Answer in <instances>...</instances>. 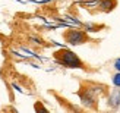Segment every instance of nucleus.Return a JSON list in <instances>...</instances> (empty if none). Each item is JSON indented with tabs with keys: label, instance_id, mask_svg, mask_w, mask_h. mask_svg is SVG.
I'll return each mask as SVG.
<instances>
[{
	"label": "nucleus",
	"instance_id": "obj_7",
	"mask_svg": "<svg viewBox=\"0 0 120 113\" xmlns=\"http://www.w3.org/2000/svg\"><path fill=\"white\" fill-rule=\"evenodd\" d=\"M35 110H37V112H40V110H43V112H49V110H47V109H45V107H44V106L41 104L40 101L35 103Z\"/></svg>",
	"mask_w": 120,
	"mask_h": 113
},
{
	"label": "nucleus",
	"instance_id": "obj_2",
	"mask_svg": "<svg viewBox=\"0 0 120 113\" xmlns=\"http://www.w3.org/2000/svg\"><path fill=\"white\" fill-rule=\"evenodd\" d=\"M63 38L70 46H81L88 41V34H86V31H82V29L70 28L69 31H66L63 34Z\"/></svg>",
	"mask_w": 120,
	"mask_h": 113
},
{
	"label": "nucleus",
	"instance_id": "obj_3",
	"mask_svg": "<svg viewBox=\"0 0 120 113\" xmlns=\"http://www.w3.org/2000/svg\"><path fill=\"white\" fill-rule=\"evenodd\" d=\"M79 97H81V103L85 106V107H89V109L97 107V97H95V93L91 88L79 91Z\"/></svg>",
	"mask_w": 120,
	"mask_h": 113
},
{
	"label": "nucleus",
	"instance_id": "obj_9",
	"mask_svg": "<svg viewBox=\"0 0 120 113\" xmlns=\"http://www.w3.org/2000/svg\"><path fill=\"white\" fill-rule=\"evenodd\" d=\"M85 2H91L92 3V2H100V0H85Z\"/></svg>",
	"mask_w": 120,
	"mask_h": 113
},
{
	"label": "nucleus",
	"instance_id": "obj_4",
	"mask_svg": "<svg viewBox=\"0 0 120 113\" xmlns=\"http://www.w3.org/2000/svg\"><path fill=\"white\" fill-rule=\"evenodd\" d=\"M117 6V0H100L98 2V8L101 12H105V13H109V12L114 10Z\"/></svg>",
	"mask_w": 120,
	"mask_h": 113
},
{
	"label": "nucleus",
	"instance_id": "obj_8",
	"mask_svg": "<svg viewBox=\"0 0 120 113\" xmlns=\"http://www.w3.org/2000/svg\"><path fill=\"white\" fill-rule=\"evenodd\" d=\"M113 66H114V69L117 70V72H120V59H116V60H114V65H113Z\"/></svg>",
	"mask_w": 120,
	"mask_h": 113
},
{
	"label": "nucleus",
	"instance_id": "obj_1",
	"mask_svg": "<svg viewBox=\"0 0 120 113\" xmlns=\"http://www.w3.org/2000/svg\"><path fill=\"white\" fill-rule=\"evenodd\" d=\"M53 57H54V60L62 65V66L64 68H70V69H83V62L81 60L79 57H78L76 53H73L72 50L69 49H60L57 51H54V55H53Z\"/></svg>",
	"mask_w": 120,
	"mask_h": 113
},
{
	"label": "nucleus",
	"instance_id": "obj_6",
	"mask_svg": "<svg viewBox=\"0 0 120 113\" xmlns=\"http://www.w3.org/2000/svg\"><path fill=\"white\" fill-rule=\"evenodd\" d=\"M111 81H113V85H114V87H120V72H117V74L113 75Z\"/></svg>",
	"mask_w": 120,
	"mask_h": 113
},
{
	"label": "nucleus",
	"instance_id": "obj_5",
	"mask_svg": "<svg viewBox=\"0 0 120 113\" xmlns=\"http://www.w3.org/2000/svg\"><path fill=\"white\" fill-rule=\"evenodd\" d=\"M83 28H85L86 32H97L100 29L98 25H92V23H83Z\"/></svg>",
	"mask_w": 120,
	"mask_h": 113
}]
</instances>
